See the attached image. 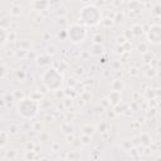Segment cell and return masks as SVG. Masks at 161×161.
<instances>
[{"label": "cell", "instance_id": "cell-1", "mask_svg": "<svg viewBox=\"0 0 161 161\" xmlns=\"http://www.w3.org/2000/svg\"><path fill=\"white\" fill-rule=\"evenodd\" d=\"M16 111H18L19 116L24 120H32L37 116L39 111V105L34 98L24 97V98L19 100L18 105H16Z\"/></svg>", "mask_w": 161, "mask_h": 161}, {"label": "cell", "instance_id": "cell-2", "mask_svg": "<svg viewBox=\"0 0 161 161\" xmlns=\"http://www.w3.org/2000/svg\"><path fill=\"white\" fill-rule=\"evenodd\" d=\"M42 82L49 91H58L63 84V76L57 68H48L42 74Z\"/></svg>", "mask_w": 161, "mask_h": 161}, {"label": "cell", "instance_id": "cell-3", "mask_svg": "<svg viewBox=\"0 0 161 161\" xmlns=\"http://www.w3.org/2000/svg\"><path fill=\"white\" fill-rule=\"evenodd\" d=\"M79 19L87 27H95L102 21L101 10L95 5H86L79 13Z\"/></svg>", "mask_w": 161, "mask_h": 161}, {"label": "cell", "instance_id": "cell-4", "mask_svg": "<svg viewBox=\"0 0 161 161\" xmlns=\"http://www.w3.org/2000/svg\"><path fill=\"white\" fill-rule=\"evenodd\" d=\"M87 37V29L84 25L80 24H72L68 29V38L71 39L73 44H79Z\"/></svg>", "mask_w": 161, "mask_h": 161}, {"label": "cell", "instance_id": "cell-5", "mask_svg": "<svg viewBox=\"0 0 161 161\" xmlns=\"http://www.w3.org/2000/svg\"><path fill=\"white\" fill-rule=\"evenodd\" d=\"M147 39L154 44L161 43V25L155 24L147 32Z\"/></svg>", "mask_w": 161, "mask_h": 161}, {"label": "cell", "instance_id": "cell-6", "mask_svg": "<svg viewBox=\"0 0 161 161\" xmlns=\"http://www.w3.org/2000/svg\"><path fill=\"white\" fill-rule=\"evenodd\" d=\"M50 7L49 0H33L32 1V8L34 11H44Z\"/></svg>", "mask_w": 161, "mask_h": 161}, {"label": "cell", "instance_id": "cell-7", "mask_svg": "<svg viewBox=\"0 0 161 161\" xmlns=\"http://www.w3.org/2000/svg\"><path fill=\"white\" fill-rule=\"evenodd\" d=\"M107 100H108V102H110V105H112V106H117L118 103L122 101V95H121V92L120 91H111V93L108 95V97H107Z\"/></svg>", "mask_w": 161, "mask_h": 161}, {"label": "cell", "instance_id": "cell-8", "mask_svg": "<svg viewBox=\"0 0 161 161\" xmlns=\"http://www.w3.org/2000/svg\"><path fill=\"white\" fill-rule=\"evenodd\" d=\"M91 53L93 54V55H101L103 53V47L100 44V43H95L91 47Z\"/></svg>", "mask_w": 161, "mask_h": 161}, {"label": "cell", "instance_id": "cell-9", "mask_svg": "<svg viewBox=\"0 0 161 161\" xmlns=\"http://www.w3.org/2000/svg\"><path fill=\"white\" fill-rule=\"evenodd\" d=\"M123 87H125V84H123L122 80H120V79H114L112 82V84H111V88L113 91H120L121 92L123 89Z\"/></svg>", "mask_w": 161, "mask_h": 161}, {"label": "cell", "instance_id": "cell-10", "mask_svg": "<svg viewBox=\"0 0 161 161\" xmlns=\"http://www.w3.org/2000/svg\"><path fill=\"white\" fill-rule=\"evenodd\" d=\"M0 35H1V42H0V44H1V47H4L5 45V43L8 42V38H9V35H8V32H7V29H5V27H1L0 28Z\"/></svg>", "mask_w": 161, "mask_h": 161}, {"label": "cell", "instance_id": "cell-11", "mask_svg": "<svg viewBox=\"0 0 161 161\" xmlns=\"http://www.w3.org/2000/svg\"><path fill=\"white\" fill-rule=\"evenodd\" d=\"M82 131H83V134H84V135H89V136H92V135L95 134L96 129L93 127V126H91V125H86V126H83V127H82Z\"/></svg>", "mask_w": 161, "mask_h": 161}, {"label": "cell", "instance_id": "cell-12", "mask_svg": "<svg viewBox=\"0 0 161 161\" xmlns=\"http://www.w3.org/2000/svg\"><path fill=\"white\" fill-rule=\"evenodd\" d=\"M21 8L20 7H13L10 9V14L13 15V16H19L20 14H21Z\"/></svg>", "mask_w": 161, "mask_h": 161}, {"label": "cell", "instance_id": "cell-13", "mask_svg": "<svg viewBox=\"0 0 161 161\" xmlns=\"http://www.w3.org/2000/svg\"><path fill=\"white\" fill-rule=\"evenodd\" d=\"M91 137L92 136H89V135H82V137H80V140H82V143L83 145H88L89 143V141H91Z\"/></svg>", "mask_w": 161, "mask_h": 161}, {"label": "cell", "instance_id": "cell-14", "mask_svg": "<svg viewBox=\"0 0 161 161\" xmlns=\"http://www.w3.org/2000/svg\"><path fill=\"white\" fill-rule=\"evenodd\" d=\"M132 32H134L135 35H139V34L142 33V27H140V25H134V27H132Z\"/></svg>", "mask_w": 161, "mask_h": 161}, {"label": "cell", "instance_id": "cell-15", "mask_svg": "<svg viewBox=\"0 0 161 161\" xmlns=\"http://www.w3.org/2000/svg\"><path fill=\"white\" fill-rule=\"evenodd\" d=\"M13 95H14V97H15V98L18 100V101H19V100H21V98H24V95H23V92H21V91H19V89H15Z\"/></svg>", "mask_w": 161, "mask_h": 161}, {"label": "cell", "instance_id": "cell-16", "mask_svg": "<svg viewBox=\"0 0 161 161\" xmlns=\"http://www.w3.org/2000/svg\"><path fill=\"white\" fill-rule=\"evenodd\" d=\"M58 37H59L61 39H66V38L68 37V30H63L62 33L58 34Z\"/></svg>", "mask_w": 161, "mask_h": 161}, {"label": "cell", "instance_id": "cell-17", "mask_svg": "<svg viewBox=\"0 0 161 161\" xmlns=\"http://www.w3.org/2000/svg\"><path fill=\"white\" fill-rule=\"evenodd\" d=\"M93 39H95V43H100V44H101V43H102V39H103V38H102V35H96Z\"/></svg>", "mask_w": 161, "mask_h": 161}, {"label": "cell", "instance_id": "cell-18", "mask_svg": "<svg viewBox=\"0 0 161 161\" xmlns=\"http://www.w3.org/2000/svg\"><path fill=\"white\" fill-rule=\"evenodd\" d=\"M5 136H7V135H5V132H3V134H1V147L5 145V143H7V139H5Z\"/></svg>", "mask_w": 161, "mask_h": 161}, {"label": "cell", "instance_id": "cell-19", "mask_svg": "<svg viewBox=\"0 0 161 161\" xmlns=\"http://www.w3.org/2000/svg\"><path fill=\"white\" fill-rule=\"evenodd\" d=\"M139 49H140V52H142V53H143V52L147 50V47H146L145 44H140V45H139Z\"/></svg>", "mask_w": 161, "mask_h": 161}, {"label": "cell", "instance_id": "cell-20", "mask_svg": "<svg viewBox=\"0 0 161 161\" xmlns=\"http://www.w3.org/2000/svg\"><path fill=\"white\" fill-rule=\"evenodd\" d=\"M47 49H48V54H52V55H53V54L55 53V48H54V47H48Z\"/></svg>", "mask_w": 161, "mask_h": 161}, {"label": "cell", "instance_id": "cell-21", "mask_svg": "<svg viewBox=\"0 0 161 161\" xmlns=\"http://www.w3.org/2000/svg\"><path fill=\"white\" fill-rule=\"evenodd\" d=\"M154 13L156 14V15H161V7H159V5H157V7L155 8V11H154Z\"/></svg>", "mask_w": 161, "mask_h": 161}, {"label": "cell", "instance_id": "cell-22", "mask_svg": "<svg viewBox=\"0 0 161 161\" xmlns=\"http://www.w3.org/2000/svg\"><path fill=\"white\" fill-rule=\"evenodd\" d=\"M16 76H18V78H21V79H24L25 74H24V72H18V73H16Z\"/></svg>", "mask_w": 161, "mask_h": 161}, {"label": "cell", "instance_id": "cell-23", "mask_svg": "<svg viewBox=\"0 0 161 161\" xmlns=\"http://www.w3.org/2000/svg\"><path fill=\"white\" fill-rule=\"evenodd\" d=\"M125 40H126V38L125 37H122V38H118V43H125Z\"/></svg>", "mask_w": 161, "mask_h": 161}, {"label": "cell", "instance_id": "cell-24", "mask_svg": "<svg viewBox=\"0 0 161 161\" xmlns=\"http://www.w3.org/2000/svg\"><path fill=\"white\" fill-rule=\"evenodd\" d=\"M14 157V152H8V157Z\"/></svg>", "mask_w": 161, "mask_h": 161}]
</instances>
